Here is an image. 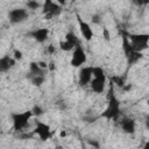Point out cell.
Returning a JSON list of instances; mask_svg holds the SVG:
<instances>
[{"label":"cell","instance_id":"24","mask_svg":"<svg viewBox=\"0 0 149 149\" xmlns=\"http://www.w3.org/2000/svg\"><path fill=\"white\" fill-rule=\"evenodd\" d=\"M144 126H146V128L149 130V114L146 115V119H144Z\"/></svg>","mask_w":149,"mask_h":149},{"label":"cell","instance_id":"9","mask_svg":"<svg viewBox=\"0 0 149 149\" xmlns=\"http://www.w3.org/2000/svg\"><path fill=\"white\" fill-rule=\"evenodd\" d=\"M86 62H87L86 52H85V50H84V48L81 45H78L72 51L70 64H71L72 68H81Z\"/></svg>","mask_w":149,"mask_h":149},{"label":"cell","instance_id":"19","mask_svg":"<svg viewBox=\"0 0 149 149\" xmlns=\"http://www.w3.org/2000/svg\"><path fill=\"white\" fill-rule=\"evenodd\" d=\"M111 83H112L113 85H118V86H121V87L125 86V80H123V78H121V77H113V78L111 79Z\"/></svg>","mask_w":149,"mask_h":149},{"label":"cell","instance_id":"14","mask_svg":"<svg viewBox=\"0 0 149 149\" xmlns=\"http://www.w3.org/2000/svg\"><path fill=\"white\" fill-rule=\"evenodd\" d=\"M28 35L30 37H33L37 43H44L48 40L49 36V29L47 27H41V28H36L31 31L28 33Z\"/></svg>","mask_w":149,"mask_h":149},{"label":"cell","instance_id":"5","mask_svg":"<svg viewBox=\"0 0 149 149\" xmlns=\"http://www.w3.org/2000/svg\"><path fill=\"white\" fill-rule=\"evenodd\" d=\"M127 37L133 47V49L137 52H142L149 47V34L141 33V34H129L127 33Z\"/></svg>","mask_w":149,"mask_h":149},{"label":"cell","instance_id":"15","mask_svg":"<svg viewBox=\"0 0 149 149\" xmlns=\"http://www.w3.org/2000/svg\"><path fill=\"white\" fill-rule=\"evenodd\" d=\"M15 63H16V61H15L12 56H9V55L2 56V57L0 58V72H1V73L8 72V71L15 65Z\"/></svg>","mask_w":149,"mask_h":149},{"label":"cell","instance_id":"21","mask_svg":"<svg viewBox=\"0 0 149 149\" xmlns=\"http://www.w3.org/2000/svg\"><path fill=\"white\" fill-rule=\"evenodd\" d=\"M13 58L17 62V61H21V59L23 58V55H22V52H21L20 50L15 49V50H14V54H13Z\"/></svg>","mask_w":149,"mask_h":149},{"label":"cell","instance_id":"13","mask_svg":"<svg viewBox=\"0 0 149 149\" xmlns=\"http://www.w3.org/2000/svg\"><path fill=\"white\" fill-rule=\"evenodd\" d=\"M120 128L122 129V132L125 134H128V135H132L135 133L136 130V122L133 118H129V116H123L121 120H120Z\"/></svg>","mask_w":149,"mask_h":149},{"label":"cell","instance_id":"3","mask_svg":"<svg viewBox=\"0 0 149 149\" xmlns=\"http://www.w3.org/2000/svg\"><path fill=\"white\" fill-rule=\"evenodd\" d=\"M107 78L105 70L101 66H93V78L90 83V87L94 93H104L106 87Z\"/></svg>","mask_w":149,"mask_h":149},{"label":"cell","instance_id":"25","mask_svg":"<svg viewBox=\"0 0 149 149\" xmlns=\"http://www.w3.org/2000/svg\"><path fill=\"white\" fill-rule=\"evenodd\" d=\"M48 52H49V54H54V52H55V47H54L52 44H49V45H48Z\"/></svg>","mask_w":149,"mask_h":149},{"label":"cell","instance_id":"12","mask_svg":"<svg viewBox=\"0 0 149 149\" xmlns=\"http://www.w3.org/2000/svg\"><path fill=\"white\" fill-rule=\"evenodd\" d=\"M93 78V66H83L79 70L78 74V85L80 87H85L90 85Z\"/></svg>","mask_w":149,"mask_h":149},{"label":"cell","instance_id":"22","mask_svg":"<svg viewBox=\"0 0 149 149\" xmlns=\"http://www.w3.org/2000/svg\"><path fill=\"white\" fill-rule=\"evenodd\" d=\"M91 19H92V23H94V24H100L101 23L100 15H98V14H93Z\"/></svg>","mask_w":149,"mask_h":149},{"label":"cell","instance_id":"27","mask_svg":"<svg viewBox=\"0 0 149 149\" xmlns=\"http://www.w3.org/2000/svg\"><path fill=\"white\" fill-rule=\"evenodd\" d=\"M142 149H149V141H146L144 144H143V148Z\"/></svg>","mask_w":149,"mask_h":149},{"label":"cell","instance_id":"17","mask_svg":"<svg viewBox=\"0 0 149 149\" xmlns=\"http://www.w3.org/2000/svg\"><path fill=\"white\" fill-rule=\"evenodd\" d=\"M30 83L34 85V86H42V84L45 81V76H36V77H30L29 78Z\"/></svg>","mask_w":149,"mask_h":149},{"label":"cell","instance_id":"18","mask_svg":"<svg viewBox=\"0 0 149 149\" xmlns=\"http://www.w3.org/2000/svg\"><path fill=\"white\" fill-rule=\"evenodd\" d=\"M43 3L38 2V1H34V0H30V1H27L26 2V7L30 10H35V9H38V8H42Z\"/></svg>","mask_w":149,"mask_h":149},{"label":"cell","instance_id":"28","mask_svg":"<svg viewBox=\"0 0 149 149\" xmlns=\"http://www.w3.org/2000/svg\"><path fill=\"white\" fill-rule=\"evenodd\" d=\"M59 135H61V137H64V136H66V132H64V130H62Z\"/></svg>","mask_w":149,"mask_h":149},{"label":"cell","instance_id":"6","mask_svg":"<svg viewBox=\"0 0 149 149\" xmlns=\"http://www.w3.org/2000/svg\"><path fill=\"white\" fill-rule=\"evenodd\" d=\"M61 13H62V7L58 2L50 1V0H47L45 2H43L42 14L44 15V17L47 20H50V19H54V17L58 16Z\"/></svg>","mask_w":149,"mask_h":149},{"label":"cell","instance_id":"23","mask_svg":"<svg viewBox=\"0 0 149 149\" xmlns=\"http://www.w3.org/2000/svg\"><path fill=\"white\" fill-rule=\"evenodd\" d=\"M87 143H88L93 149H99V148H100V143H99L98 141H95V140H93V141H92V140H88Z\"/></svg>","mask_w":149,"mask_h":149},{"label":"cell","instance_id":"8","mask_svg":"<svg viewBox=\"0 0 149 149\" xmlns=\"http://www.w3.org/2000/svg\"><path fill=\"white\" fill-rule=\"evenodd\" d=\"M80 44V41L78 40V37L74 35L73 31H69L65 35V40L59 42V49L62 51H73L74 48H77Z\"/></svg>","mask_w":149,"mask_h":149},{"label":"cell","instance_id":"2","mask_svg":"<svg viewBox=\"0 0 149 149\" xmlns=\"http://www.w3.org/2000/svg\"><path fill=\"white\" fill-rule=\"evenodd\" d=\"M12 123H13V129L15 132H24L27 127H29V120L34 116L31 109L30 111H24V112H12L9 114Z\"/></svg>","mask_w":149,"mask_h":149},{"label":"cell","instance_id":"10","mask_svg":"<svg viewBox=\"0 0 149 149\" xmlns=\"http://www.w3.org/2000/svg\"><path fill=\"white\" fill-rule=\"evenodd\" d=\"M34 134L38 136V139L41 141H47L52 136V130L50 128L49 125H47L45 122H42L40 120H36L35 122V128H34Z\"/></svg>","mask_w":149,"mask_h":149},{"label":"cell","instance_id":"20","mask_svg":"<svg viewBox=\"0 0 149 149\" xmlns=\"http://www.w3.org/2000/svg\"><path fill=\"white\" fill-rule=\"evenodd\" d=\"M31 112H33V115H34V116H41V115L44 113L43 108H42L41 106H38V105H35V106L33 107Z\"/></svg>","mask_w":149,"mask_h":149},{"label":"cell","instance_id":"26","mask_svg":"<svg viewBox=\"0 0 149 149\" xmlns=\"http://www.w3.org/2000/svg\"><path fill=\"white\" fill-rule=\"evenodd\" d=\"M104 33H105V40H106V41H108V40H109V35H108V31L105 29V30H104Z\"/></svg>","mask_w":149,"mask_h":149},{"label":"cell","instance_id":"11","mask_svg":"<svg viewBox=\"0 0 149 149\" xmlns=\"http://www.w3.org/2000/svg\"><path fill=\"white\" fill-rule=\"evenodd\" d=\"M76 17H77V22H78V26H79V30L81 33V36L84 37V40L86 42H90L93 38V36H94V31H93L91 24L88 22H86L84 19H81L79 14H76Z\"/></svg>","mask_w":149,"mask_h":149},{"label":"cell","instance_id":"7","mask_svg":"<svg viewBox=\"0 0 149 149\" xmlns=\"http://www.w3.org/2000/svg\"><path fill=\"white\" fill-rule=\"evenodd\" d=\"M29 17V13L27 8L20 7V8H13L8 12V21L12 24H19L26 21Z\"/></svg>","mask_w":149,"mask_h":149},{"label":"cell","instance_id":"4","mask_svg":"<svg viewBox=\"0 0 149 149\" xmlns=\"http://www.w3.org/2000/svg\"><path fill=\"white\" fill-rule=\"evenodd\" d=\"M122 50H123V54H125L128 65H134L142 58V52H137L133 49V47L127 37V33L123 30H122Z\"/></svg>","mask_w":149,"mask_h":149},{"label":"cell","instance_id":"1","mask_svg":"<svg viewBox=\"0 0 149 149\" xmlns=\"http://www.w3.org/2000/svg\"><path fill=\"white\" fill-rule=\"evenodd\" d=\"M121 114V102L115 95L114 92V85L111 83L108 93H107V106L105 111L100 114L99 118L105 119V120H118V118Z\"/></svg>","mask_w":149,"mask_h":149},{"label":"cell","instance_id":"16","mask_svg":"<svg viewBox=\"0 0 149 149\" xmlns=\"http://www.w3.org/2000/svg\"><path fill=\"white\" fill-rule=\"evenodd\" d=\"M47 74V70L42 69L37 62H30L29 64V72H28V78L30 77H36V76H45Z\"/></svg>","mask_w":149,"mask_h":149},{"label":"cell","instance_id":"29","mask_svg":"<svg viewBox=\"0 0 149 149\" xmlns=\"http://www.w3.org/2000/svg\"><path fill=\"white\" fill-rule=\"evenodd\" d=\"M91 149H93V148H91Z\"/></svg>","mask_w":149,"mask_h":149}]
</instances>
